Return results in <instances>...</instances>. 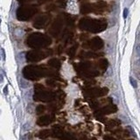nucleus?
<instances>
[{
  "label": "nucleus",
  "instance_id": "20e7f679",
  "mask_svg": "<svg viewBox=\"0 0 140 140\" xmlns=\"http://www.w3.org/2000/svg\"><path fill=\"white\" fill-rule=\"evenodd\" d=\"M63 134H64L63 129H62L61 126L55 125L53 127V135H54L55 137H59V138H61Z\"/></svg>",
  "mask_w": 140,
  "mask_h": 140
},
{
  "label": "nucleus",
  "instance_id": "0eeeda50",
  "mask_svg": "<svg viewBox=\"0 0 140 140\" xmlns=\"http://www.w3.org/2000/svg\"><path fill=\"white\" fill-rule=\"evenodd\" d=\"M45 110H46L45 106L42 105V104H39V105H38L37 108H36V114L41 115V114H43V113L45 112Z\"/></svg>",
  "mask_w": 140,
  "mask_h": 140
},
{
  "label": "nucleus",
  "instance_id": "ddd939ff",
  "mask_svg": "<svg viewBox=\"0 0 140 140\" xmlns=\"http://www.w3.org/2000/svg\"><path fill=\"white\" fill-rule=\"evenodd\" d=\"M124 2H125L126 5H127V6H130V4H132V3L134 2V0H124Z\"/></svg>",
  "mask_w": 140,
  "mask_h": 140
},
{
  "label": "nucleus",
  "instance_id": "f257e3e1",
  "mask_svg": "<svg viewBox=\"0 0 140 140\" xmlns=\"http://www.w3.org/2000/svg\"><path fill=\"white\" fill-rule=\"evenodd\" d=\"M24 76L28 80H38L41 76L42 73L38 67H26L24 69Z\"/></svg>",
  "mask_w": 140,
  "mask_h": 140
},
{
  "label": "nucleus",
  "instance_id": "423d86ee",
  "mask_svg": "<svg viewBox=\"0 0 140 140\" xmlns=\"http://www.w3.org/2000/svg\"><path fill=\"white\" fill-rule=\"evenodd\" d=\"M61 140H76L75 137L73 136V135L69 134V133H64L62 135V137H61Z\"/></svg>",
  "mask_w": 140,
  "mask_h": 140
},
{
  "label": "nucleus",
  "instance_id": "9b49d317",
  "mask_svg": "<svg viewBox=\"0 0 140 140\" xmlns=\"http://www.w3.org/2000/svg\"><path fill=\"white\" fill-rule=\"evenodd\" d=\"M49 64L52 67H58L59 66V63L55 61V60H53V61H49Z\"/></svg>",
  "mask_w": 140,
  "mask_h": 140
},
{
  "label": "nucleus",
  "instance_id": "f3484780",
  "mask_svg": "<svg viewBox=\"0 0 140 140\" xmlns=\"http://www.w3.org/2000/svg\"><path fill=\"white\" fill-rule=\"evenodd\" d=\"M127 140H134V139H127Z\"/></svg>",
  "mask_w": 140,
  "mask_h": 140
},
{
  "label": "nucleus",
  "instance_id": "4468645a",
  "mask_svg": "<svg viewBox=\"0 0 140 140\" xmlns=\"http://www.w3.org/2000/svg\"><path fill=\"white\" fill-rule=\"evenodd\" d=\"M112 75V68L110 67V68L108 69V75Z\"/></svg>",
  "mask_w": 140,
  "mask_h": 140
},
{
  "label": "nucleus",
  "instance_id": "dca6fc26",
  "mask_svg": "<svg viewBox=\"0 0 140 140\" xmlns=\"http://www.w3.org/2000/svg\"><path fill=\"white\" fill-rule=\"evenodd\" d=\"M2 81H3V75H0V83H1Z\"/></svg>",
  "mask_w": 140,
  "mask_h": 140
},
{
  "label": "nucleus",
  "instance_id": "9d476101",
  "mask_svg": "<svg viewBox=\"0 0 140 140\" xmlns=\"http://www.w3.org/2000/svg\"><path fill=\"white\" fill-rule=\"evenodd\" d=\"M128 15H129V8H128V7H125V8L123 9V19H127Z\"/></svg>",
  "mask_w": 140,
  "mask_h": 140
},
{
  "label": "nucleus",
  "instance_id": "7ed1b4c3",
  "mask_svg": "<svg viewBox=\"0 0 140 140\" xmlns=\"http://www.w3.org/2000/svg\"><path fill=\"white\" fill-rule=\"evenodd\" d=\"M51 122H52V117L49 115H45L39 117V119L37 120V124L39 126H46L50 124Z\"/></svg>",
  "mask_w": 140,
  "mask_h": 140
},
{
  "label": "nucleus",
  "instance_id": "1a4fd4ad",
  "mask_svg": "<svg viewBox=\"0 0 140 140\" xmlns=\"http://www.w3.org/2000/svg\"><path fill=\"white\" fill-rule=\"evenodd\" d=\"M44 90V87L40 84H37L35 85V92H39V91Z\"/></svg>",
  "mask_w": 140,
  "mask_h": 140
},
{
  "label": "nucleus",
  "instance_id": "39448f33",
  "mask_svg": "<svg viewBox=\"0 0 140 140\" xmlns=\"http://www.w3.org/2000/svg\"><path fill=\"white\" fill-rule=\"evenodd\" d=\"M51 135V131L50 130H47V129H45V130H42L39 132V135L38 137L40 139H46L47 137H49Z\"/></svg>",
  "mask_w": 140,
  "mask_h": 140
},
{
  "label": "nucleus",
  "instance_id": "6e6552de",
  "mask_svg": "<svg viewBox=\"0 0 140 140\" xmlns=\"http://www.w3.org/2000/svg\"><path fill=\"white\" fill-rule=\"evenodd\" d=\"M130 83L132 85L133 88H137V83L136 80L133 78V77H130Z\"/></svg>",
  "mask_w": 140,
  "mask_h": 140
},
{
  "label": "nucleus",
  "instance_id": "2eb2a0df",
  "mask_svg": "<svg viewBox=\"0 0 140 140\" xmlns=\"http://www.w3.org/2000/svg\"><path fill=\"white\" fill-rule=\"evenodd\" d=\"M105 139L106 140H115L112 137H109V136H105Z\"/></svg>",
  "mask_w": 140,
  "mask_h": 140
},
{
  "label": "nucleus",
  "instance_id": "f03ea898",
  "mask_svg": "<svg viewBox=\"0 0 140 140\" xmlns=\"http://www.w3.org/2000/svg\"><path fill=\"white\" fill-rule=\"evenodd\" d=\"M33 99L34 101L43 102V103H49L54 99V94L49 91L42 90L39 92H35L33 95Z\"/></svg>",
  "mask_w": 140,
  "mask_h": 140
},
{
  "label": "nucleus",
  "instance_id": "f8f14e48",
  "mask_svg": "<svg viewBox=\"0 0 140 140\" xmlns=\"http://www.w3.org/2000/svg\"><path fill=\"white\" fill-rule=\"evenodd\" d=\"M136 51H137V54L140 57V43L137 45V46H136Z\"/></svg>",
  "mask_w": 140,
  "mask_h": 140
}]
</instances>
